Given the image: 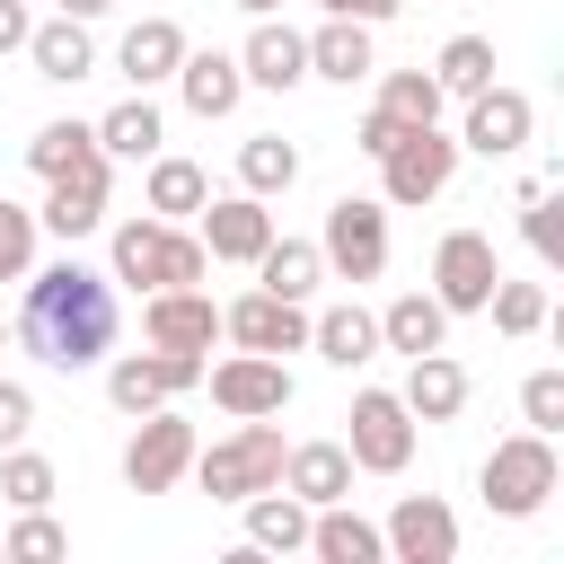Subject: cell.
<instances>
[{"label":"cell","instance_id":"603a6c76","mask_svg":"<svg viewBox=\"0 0 564 564\" xmlns=\"http://www.w3.org/2000/svg\"><path fill=\"white\" fill-rule=\"evenodd\" d=\"M379 344L405 352V361H414V352H441V344H449V308H441L432 291H397V300L379 308Z\"/></svg>","mask_w":564,"mask_h":564},{"label":"cell","instance_id":"7402d4cb","mask_svg":"<svg viewBox=\"0 0 564 564\" xmlns=\"http://www.w3.org/2000/svg\"><path fill=\"white\" fill-rule=\"evenodd\" d=\"M238 511H247V546H256V555H300V546H308V502H300L291 485H264V494H247Z\"/></svg>","mask_w":564,"mask_h":564},{"label":"cell","instance_id":"d6986e66","mask_svg":"<svg viewBox=\"0 0 564 564\" xmlns=\"http://www.w3.org/2000/svg\"><path fill=\"white\" fill-rule=\"evenodd\" d=\"M176 97H185V115H203V123H220V115H238V97H247V70H238V53H194L185 44V62H176Z\"/></svg>","mask_w":564,"mask_h":564},{"label":"cell","instance_id":"5bb4252c","mask_svg":"<svg viewBox=\"0 0 564 564\" xmlns=\"http://www.w3.org/2000/svg\"><path fill=\"white\" fill-rule=\"evenodd\" d=\"M141 335L159 352H212L220 344V308H212L203 282H176V291H150L141 300Z\"/></svg>","mask_w":564,"mask_h":564},{"label":"cell","instance_id":"6da1fadb","mask_svg":"<svg viewBox=\"0 0 564 564\" xmlns=\"http://www.w3.org/2000/svg\"><path fill=\"white\" fill-rule=\"evenodd\" d=\"M115 326H123V300H115V273H88L79 256L26 273V308H18V344L44 361V370H88L115 352Z\"/></svg>","mask_w":564,"mask_h":564},{"label":"cell","instance_id":"8992f818","mask_svg":"<svg viewBox=\"0 0 564 564\" xmlns=\"http://www.w3.org/2000/svg\"><path fill=\"white\" fill-rule=\"evenodd\" d=\"M317 256H326L335 282H379L388 273V203L335 194L326 203V229H317Z\"/></svg>","mask_w":564,"mask_h":564},{"label":"cell","instance_id":"f546056e","mask_svg":"<svg viewBox=\"0 0 564 564\" xmlns=\"http://www.w3.org/2000/svg\"><path fill=\"white\" fill-rule=\"evenodd\" d=\"M308 344H317V352H326L335 370H361V361L379 352V317L344 300V308H326V317H308Z\"/></svg>","mask_w":564,"mask_h":564},{"label":"cell","instance_id":"e0dca14e","mask_svg":"<svg viewBox=\"0 0 564 564\" xmlns=\"http://www.w3.org/2000/svg\"><path fill=\"white\" fill-rule=\"evenodd\" d=\"M529 97L520 88H476L467 97V132H458V150H476V159H511V150H529Z\"/></svg>","mask_w":564,"mask_h":564},{"label":"cell","instance_id":"5b68a950","mask_svg":"<svg viewBox=\"0 0 564 564\" xmlns=\"http://www.w3.org/2000/svg\"><path fill=\"white\" fill-rule=\"evenodd\" d=\"M449 176H458V141H449L441 123H405V132L379 150V203H397V212L441 203Z\"/></svg>","mask_w":564,"mask_h":564},{"label":"cell","instance_id":"e575fe53","mask_svg":"<svg viewBox=\"0 0 564 564\" xmlns=\"http://www.w3.org/2000/svg\"><path fill=\"white\" fill-rule=\"evenodd\" d=\"M0 502H9V511H44V502H53V458H35L26 441L0 449Z\"/></svg>","mask_w":564,"mask_h":564},{"label":"cell","instance_id":"277c9868","mask_svg":"<svg viewBox=\"0 0 564 564\" xmlns=\"http://www.w3.org/2000/svg\"><path fill=\"white\" fill-rule=\"evenodd\" d=\"M476 485H485V511H502V520H529V511H546V494L564 485L555 432H511V441H494V458L476 467Z\"/></svg>","mask_w":564,"mask_h":564},{"label":"cell","instance_id":"4316f807","mask_svg":"<svg viewBox=\"0 0 564 564\" xmlns=\"http://www.w3.org/2000/svg\"><path fill=\"white\" fill-rule=\"evenodd\" d=\"M141 167H150V185H141L150 220H194V212L212 203V176H203L194 159H167V150H159V159H141Z\"/></svg>","mask_w":564,"mask_h":564},{"label":"cell","instance_id":"cb8c5ba5","mask_svg":"<svg viewBox=\"0 0 564 564\" xmlns=\"http://www.w3.org/2000/svg\"><path fill=\"white\" fill-rule=\"evenodd\" d=\"M397 397H405V414H414V423H449V414L467 405V370H458L449 352H414Z\"/></svg>","mask_w":564,"mask_h":564},{"label":"cell","instance_id":"8fae6325","mask_svg":"<svg viewBox=\"0 0 564 564\" xmlns=\"http://www.w3.org/2000/svg\"><path fill=\"white\" fill-rule=\"evenodd\" d=\"M220 335L238 344V352H300L308 344V300H282V291H247V300H229L220 308Z\"/></svg>","mask_w":564,"mask_h":564},{"label":"cell","instance_id":"8d00e7d4","mask_svg":"<svg viewBox=\"0 0 564 564\" xmlns=\"http://www.w3.org/2000/svg\"><path fill=\"white\" fill-rule=\"evenodd\" d=\"M35 273V212L0 194V282H26Z\"/></svg>","mask_w":564,"mask_h":564},{"label":"cell","instance_id":"f35d334b","mask_svg":"<svg viewBox=\"0 0 564 564\" xmlns=\"http://www.w3.org/2000/svg\"><path fill=\"white\" fill-rule=\"evenodd\" d=\"M520 423L529 432H564V370H529L520 379Z\"/></svg>","mask_w":564,"mask_h":564},{"label":"cell","instance_id":"ba28073f","mask_svg":"<svg viewBox=\"0 0 564 564\" xmlns=\"http://www.w3.org/2000/svg\"><path fill=\"white\" fill-rule=\"evenodd\" d=\"M194 423L176 414V405H150L141 423H132V441H123V485L132 494H176L185 485V467H194Z\"/></svg>","mask_w":564,"mask_h":564},{"label":"cell","instance_id":"30bf717a","mask_svg":"<svg viewBox=\"0 0 564 564\" xmlns=\"http://www.w3.org/2000/svg\"><path fill=\"white\" fill-rule=\"evenodd\" d=\"M185 388H203V352H115V370H106V397L123 405V414H150V405H167V397H185Z\"/></svg>","mask_w":564,"mask_h":564},{"label":"cell","instance_id":"d4e9b609","mask_svg":"<svg viewBox=\"0 0 564 564\" xmlns=\"http://www.w3.org/2000/svg\"><path fill=\"white\" fill-rule=\"evenodd\" d=\"M26 62L35 79H88L97 70V44H88V18H53V26H26Z\"/></svg>","mask_w":564,"mask_h":564},{"label":"cell","instance_id":"ffe728a7","mask_svg":"<svg viewBox=\"0 0 564 564\" xmlns=\"http://www.w3.org/2000/svg\"><path fill=\"white\" fill-rule=\"evenodd\" d=\"M176 62H185V26H176V18H141V26H123V44H115V70H123L132 88L176 79Z\"/></svg>","mask_w":564,"mask_h":564},{"label":"cell","instance_id":"f6af8a7d","mask_svg":"<svg viewBox=\"0 0 564 564\" xmlns=\"http://www.w3.org/2000/svg\"><path fill=\"white\" fill-rule=\"evenodd\" d=\"M115 0H62V18H106Z\"/></svg>","mask_w":564,"mask_h":564},{"label":"cell","instance_id":"7c38bea8","mask_svg":"<svg viewBox=\"0 0 564 564\" xmlns=\"http://www.w3.org/2000/svg\"><path fill=\"white\" fill-rule=\"evenodd\" d=\"M212 379V405L229 414V423H247V414H282L300 388H291V370H282V352H229L220 370H203Z\"/></svg>","mask_w":564,"mask_h":564},{"label":"cell","instance_id":"7dc6e473","mask_svg":"<svg viewBox=\"0 0 564 564\" xmlns=\"http://www.w3.org/2000/svg\"><path fill=\"white\" fill-rule=\"evenodd\" d=\"M0 344H9V317H0Z\"/></svg>","mask_w":564,"mask_h":564},{"label":"cell","instance_id":"ab89813d","mask_svg":"<svg viewBox=\"0 0 564 564\" xmlns=\"http://www.w3.org/2000/svg\"><path fill=\"white\" fill-rule=\"evenodd\" d=\"M0 555H26V564H53V555H70V538L44 520V511H18V529L0 538Z\"/></svg>","mask_w":564,"mask_h":564},{"label":"cell","instance_id":"3957f363","mask_svg":"<svg viewBox=\"0 0 564 564\" xmlns=\"http://www.w3.org/2000/svg\"><path fill=\"white\" fill-rule=\"evenodd\" d=\"M282 432H273V414H247L229 441H212V449H194V485L212 494V502H247V494H264V485H282Z\"/></svg>","mask_w":564,"mask_h":564},{"label":"cell","instance_id":"9a60e30c","mask_svg":"<svg viewBox=\"0 0 564 564\" xmlns=\"http://www.w3.org/2000/svg\"><path fill=\"white\" fill-rule=\"evenodd\" d=\"M379 538H388L397 564H449V555H458V520H449L441 494H397V511H388Z\"/></svg>","mask_w":564,"mask_h":564},{"label":"cell","instance_id":"4dcf8cb0","mask_svg":"<svg viewBox=\"0 0 564 564\" xmlns=\"http://www.w3.org/2000/svg\"><path fill=\"white\" fill-rule=\"evenodd\" d=\"M88 159H106L97 150V123H44L35 141H26V167L53 185V176H70V167H88Z\"/></svg>","mask_w":564,"mask_h":564},{"label":"cell","instance_id":"7a4b0ae2","mask_svg":"<svg viewBox=\"0 0 564 564\" xmlns=\"http://www.w3.org/2000/svg\"><path fill=\"white\" fill-rule=\"evenodd\" d=\"M212 273V256H203V238L194 229H176V220H115V282H132V291H176V282H203Z\"/></svg>","mask_w":564,"mask_h":564},{"label":"cell","instance_id":"4fadbf2b","mask_svg":"<svg viewBox=\"0 0 564 564\" xmlns=\"http://www.w3.org/2000/svg\"><path fill=\"white\" fill-rule=\"evenodd\" d=\"M194 238H203V256L212 264H256L264 256V238H273V212H264V194H220V203H203L194 212Z\"/></svg>","mask_w":564,"mask_h":564},{"label":"cell","instance_id":"484cf974","mask_svg":"<svg viewBox=\"0 0 564 564\" xmlns=\"http://www.w3.org/2000/svg\"><path fill=\"white\" fill-rule=\"evenodd\" d=\"M308 70H317V79H335V88L370 79V70H379V53H370V26H361V18H326V26L308 35Z\"/></svg>","mask_w":564,"mask_h":564},{"label":"cell","instance_id":"2e32d148","mask_svg":"<svg viewBox=\"0 0 564 564\" xmlns=\"http://www.w3.org/2000/svg\"><path fill=\"white\" fill-rule=\"evenodd\" d=\"M106 185H115V159H88V167H70V176L44 185V212H35V220L70 247V238H88V229L106 220Z\"/></svg>","mask_w":564,"mask_h":564},{"label":"cell","instance_id":"52a82bcc","mask_svg":"<svg viewBox=\"0 0 564 564\" xmlns=\"http://www.w3.org/2000/svg\"><path fill=\"white\" fill-rule=\"evenodd\" d=\"M344 423H352V432H344L352 476H405V458H414V414H405L397 388H361Z\"/></svg>","mask_w":564,"mask_h":564},{"label":"cell","instance_id":"d6a6232c","mask_svg":"<svg viewBox=\"0 0 564 564\" xmlns=\"http://www.w3.org/2000/svg\"><path fill=\"white\" fill-rule=\"evenodd\" d=\"M432 79H441V97H476V88H494V35H449L441 62H432Z\"/></svg>","mask_w":564,"mask_h":564},{"label":"cell","instance_id":"74e56055","mask_svg":"<svg viewBox=\"0 0 564 564\" xmlns=\"http://www.w3.org/2000/svg\"><path fill=\"white\" fill-rule=\"evenodd\" d=\"M520 212H529L520 229H529L538 264H564V194H546V185H538V194H520Z\"/></svg>","mask_w":564,"mask_h":564},{"label":"cell","instance_id":"1f68e13d","mask_svg":"<svg viewBox=\"0 0 564 564\" xmlns=\"http://www.w3.org/2000/svg\"><path fill=\"white\" fill-rule=\"evenodd\" d=\"M238 185H247V194H291V185H300V150H291L282 132L238 141Z\"/></svg>","mask_w":564,"mask_h":564},{"label":"cell","instance_id":"44dd1931","mask_svg":"<svg viewBox=\"0 0 564 564\" xmlns=\"http://www.w3.org/2000/svg\"><path fill=\"white\" fill-rule=\"evenodd\" d=\"M282 485L317 511V502H344L352 494V449L344 441H300V449H282Z\"/></svg>","mask_w":564,"mask_h":564},{"label":"cell","instance_id":"b9f144b4","mask_svg":"<svg viewBox=\"0 0 564 564\" xmlns=\"http://www.w3.org/2000/svg\"><path fill=\"white\" fill-rule=\"evenodd\" d=\"M397 132H405V123H397L388 106H370V115H361V132H352V150H361V159H379V150L397 141Z\"/></svg>","mask_w":564,"mask_h":564},{"label":"cell","instance_id":"60d3db41","mask_svg":"<svg viewBox=\"0 0 564 564\" xmlns=\"http://www.w3.org/2000/svg\"><path fill=\"white\" fill-rule=\"evenodd\" d=\"M26 432H35V397H26L18 379H0V449H18Z\"/></svg>","mask_w":564,"mask_h":564},{"label":"cell","instance_id":"f1b7e54d","mask_svg":"<svg viewBox=\"0 0 564 564\" xmlns=\"http://www.w3.org/2000/svg\"><path fill=\"white\" fill-rule=\"evenodd\" d=\"M256 282H264V291H282V300H308V291L326 282V256H317V238H264V256H256Z\"/></svg>","mask_w":564,"mask_h":564},{"label":"cell","instance_id":"ac0fdd59","mask_svg":"<svg viewBox=\"0 0 564 564\" xmlns=\"http://www.w3.org/2000/svg\"><path fill=\"white\" fill-rule=\"evenodd\" d=\"M238 70H247V88H300L308 79V35L300 26H282V18H256V35L238 44Z\"/></svg>","mask_w":564,"mask_h":564},{"label":"cell","instance_id":"9c48e42d","mask_svg":"<svg viewBox=\"0 0 564 564\" xmlns=\"http://www.w3.org/2000/svg\"><path fill=\"white\" fill-rule=\"evenodd\" d=\"M494 282H502V256H494L485 229H449V238L432 247V300H441L449 317H476V308L494 300Z\"/></svg>","mask_w":564,"mask_h":564},{"label":"cell","instance_id":"7bdbcfd3","mask_svg":"<svg viewBox=\"0 0 564 564\" xmlns=\"http://www.w3.org/2000/svg\"><path fill=\"white\" fill-rule=\"evenodd\" d=\"M326 18H361V26H379V18H397L405 0H317Z\"/></svg>","mask_w":564,"mask_h":564},{"label":"cell","instance_id":"ee69618b","mask_svg":"<svg viewBox=\"0 0 564 564\" xmlns=\"http://www.w3.org/2000/svg\"><path fill=\"white\" fill-rule=\"evenodd\" d=\"M26 26H35L26 0H0V53H26Z\"/></svg>","mask_w":564,"mask_h":564},{"label":"cell","instance_id":"d590c367","mask_svg":"<svg viewBox=\"0 0 564 564\" xmlns=\"http://www.w3.org/2000/svg\"><path fill=\"white\" fill-rule=\"evenodd\" d=\"M485 308H494V326H502V335H538V326H546V291H538V282H511V273L494 282V300H485Z\"/></svg>","mask_w":564,"mask_h":564},{"label":"cell","instance_id":"bcb514c9","mask_svg":"<svg viewBox=\"0 0 564 564\" xmlns=\"http://www.w3.org/2000/svg\"><path fill=\"white\" fill-rule=\"evenodd\" d=\"M238 9H247V18H273V9H282V0H238Z\"/></svg>","mask_w":564,"mask_h":564},{"label":"cell","instance_id":"83f0119b","mask_svg":"<svg viewBox=\"0 0 564 564\" xmlns=\"http://www.w3.org/2000/svg\"><path fill=\"white\" fill-rule=\"evenodd\" d=\"M159 132H167V123H159L150 88H132L123 106L97 115V150H106V159H159Z\"/></svg>","mask_w":564,"mask_h":564},{"label":"cell","instance_id":"836d02e7","mask_svg":"<svg viewBox=\"0 0 564 564\" xmlns=\"http://www.w3.org/2000/svg\"><path fill=\"white\" fill-rule=\"evenodd\" d=\"M379 106H388L397 123H441V106H449V97H441V79L414 62V70H388V79H379Z\"/></svg>","mask_w":564,"mask_h":564}]
</instances>
